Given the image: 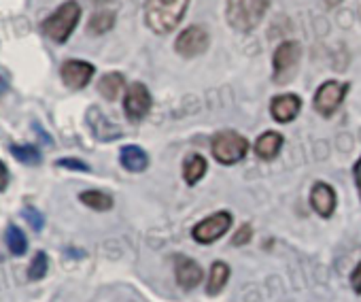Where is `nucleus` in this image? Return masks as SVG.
Returning <instances> with one entry per match:
<instances>
[{
  "instance_id": "8",
  "label": "nucleus",
  "mask_w": 361,
  "mask_h": 302,
  "mask_svg": "<svg viewBox=\"0 0 361 302\" xmlns=\"http://www.w3.org/2000/svg\"><path fill=\"white\" fill-rule=\"evenodd\" d=\"M348 92V85L346 83H340L336 79L331 81H325L317 94H314V111L321 113L323 117H329L338 111V107L342 104L344 96Z\"/></svg>"
},
{
  "instance_id": "6",
  "label": "nucleus",
  "mask_w": 361,
  "mask_h": 302,
  "mask_svg": "<svg viewBox=\"0 0 361 302\" xmlns=\"http://www.w3.org/2000/svg\"><path fill=\"white\" fill-rule=\"evenodd\" d=\"M232 226V213L228 211H217L213 215H209L207 219L198 222L192 230V236L196 243L202 245H211L215 241H219Z\"/></svg>"
},
{
  "instance_id": "29",
  "label": "nucleus",
  "mask_w": 361,
  "mask_h": 302,
  "mask_svg": "<svg viewBox=\"0 0 361 302\" xmlns=\"http://www.w3.org/2000/svg\"><path fill=\"white\" fill-rule=\"evenodd\" d=\"M353 177H355L357 194H359V200H361V156H359V160H357L355 167H353Z\"/></svg>"
},
{
  "instance_id": "1",
  "label": "nucleus",
  "mask_w": 361,
  "mask_h": 302,
  "mask_svg": "<svg viewBox=\"0 0 361 302\" xmlns=\"http://www.w3.org/2000/svg\"><path fill=\"white\" fill-rule=\"evenodd\" d=\"M190 0H147L145 22L155 35L172 32L185 18Z\"/></svg>"
},
{
  "instance_id": "16",
  "label": "nucleus",
  "mask_w": 361,
  "mask_h": 302,
  "mask_svg": "<svg viewBox=\"0 0 361 302\" xmlns=\"http://www.w3.org/2000/svg\"><path fill=\"white\" fill-rule=\"evenodd\" d=\"M207 171H209V162L200 154H192L183 162V179L188 181V186H196L207 175Z\"/></svg>"
},
{
  "instance_id": "5",
  "label": "nucleus",
  "mask_w": 361,
  "mask_h": 302,
  "mask_svg": "<svg viewBox=\"0 0 361 302\" xmlns=\"http://www.w3.org/2000/svg\"><path fill=\"white\" fill-rule=\"evenodd\" d=\"M302 58V45L298 41H283L272 56V77L274 83H289L295 75Z\"/></svg>"
},
{
  "instance_id": "14",
  "label": "nucleus",
  "mask_w": 361,
  "mask_h": 302,
  "mask_svg": "<svg viewBox=\"0 0 361 302\" xmlns=\"http://www.w3.org/2000/svg\"><path fill=\"white\" fill-rule=\"evenodd\" d=\"M119 162L130 173H142L149 167V156H147V151L138 145H126L119 151Z\"/></svg>"
},
{
  "instance_id": "7",
  "label": "nucleus",
  "mask_w": 361,
  "mask_h": 302,
  "mask_svg": "<svg viewBox=\"0 0 361 302\" xmlns=\"http://www.w3.org/2000/svg\"><path fill=\"white\" fill-rule=\"evenodd\" d=\"M209 43H211V37H209L207 28L194 24V26L185 28L176 37L174 49H176L178 56H183V58H196V56H202L209 49Z\"/></svg>"
},
{
  "instance_id": "3",
  "label": "nucleus",
  "mask_w": 361,
  "mask_h": 302,
  "mask_svg": "<svg viewBox=\"0 0 361 302\" xmlns=\"http://www.w3.org/2000/svg\"><path fill=\"white\" fill-rule=\"evenodd\" d=\"M81 20V7L77 0H66L64 5H60L45 22H43V32L56 41V43H66L71 35L75 32L77 24Z\"/></svg>"
},
{
  "instance_id": "17",
  "label": "nucleus",
  "mask_w": 361,
  "mask_h": 302,
  "mask_svg": "<svg viewBox=\"0 0 361 302\" xmlns=\"http://www.w3.org/2000/svg\"><path fill=\"white\" fill-rule=\"evenodd\" d=\"M230 279V266L221 260L213 262L211 266V274H209V283H207V294L209 296H217L224 291L226 283Z\"/></svg>"
},
{
  "instance_id": "20",
  "label": "nucleus",
  "mask_w": 361,
  "mask_h": 302,
  "mask_svg": "<svg viewBox=\"0 0 361 302\" xmlns=\"http://www.w3.org/2000/svg\"><path fill=\"white\" fill-rule=\"evenodd\" d=\"M113 26H115V11H96L87 24V30L92 35H104L113 30Z\"/></svg>"
},
{
  "instance_id": "26",
  "label": "nucleus",
  "mask_w": 361,
  "mask_h": 302,
  "mask_svg": "<svg viewBox=\"0 0 361 302\" xmlns=\"http://www.w3.org/2000/svg\"><path fill=\"white\" fill-rule=\"evenodd\" d=\"M56 164H58V167H62V169H71V171H83V173H90V167H87L85 162H81V160H75V158H62V160H58Z\"/></svg>"
},
{
  "instance_id": "19",
  "label": "nucleus",
  "mask_w": 361,
  "mask_h": 302,
  "mask_svg": "<svg viewBox=\"0 0 361 302\" xmlns=\"http://www.w3.org/2000/svg\"><path fill=\"white\" fill-rule=\"evenodd\" d=\"M79 200H81L85 207L94 209V211H109V209L113 207V198H111L109 194L100 192V190L81 192V194H79Z\"/></svg>"
},
{
  "instance_id": "18",
  "label": "nucleus",
  "mask_w": 361,
  "mask_h": 302,
  "mask_svg": "<svg viewBox=\"0 0 361 302\" xmlns=\"http://www.w3.org/2000/svg\"><path fill=\"white\" fill-rule=\"evenodd\" d=\"M126 85V79L121 73H106L100 81H98V92L106 98V100H117L121 90Z\"/></svg>"
},
{
  "instance_id": "27",
  "label": "nucleus",
  "mask_w": 361,
  "mask_h": 302,
  "mask_svg": "<svg viewBox=\"0 0 361 302\" xmlns=\"http://www.w3.org/2000/svg\"><path fill=\"white\" fill-rule=\"evenodd\" d=\"M350 285H353V291L355 294H361V262L355 266V270L350 274Z\"/></svg>"
},
{
  "instance_id": "12",
  "label": "nucleus",
  "mask_w": 361,
  "mask_h": 302,
  "mask_svg": "<svg viewBox=\"0 0 361 302\" xmlns=\"http://www.w3.org/2000/svg\"><path fill=\"white\" fill-rule=\"evenodd\" d=\"M300 109H302V100L298 94H281V96H274L270 102V115L279 123L293 121L298 117Z\"/></svg>"
},
{
  "instance_id": "23",
  "label": "nucleus",
  "mask_w": 361,
  "mask_h": 302,
  "mask_svg": "<svg viewBox=\"0 0 361 302\" xmlns=\"http://www.w3.org/2000/svg\"><path fill=\"white\" fill-rule=\"evenodd\" d=\"M47 268H49L47 253H45V251H39V253L32 258L30 266H28V279H30V281H39V279H43V277L47 274Z\"/></svg>"
},
{
  "instance_id": "30",
  "label": "nucleus",
  "mask_w": 361,
  "mask_h": 302,
  "mask_svg": "<svg viewBox=\"0 0 361 302\" xmlns=\"http://www.w3.org/2000/svg\"><path fill=\"white\" fill-rule=\"evenodd\" d=\"M323 3L327 5V7H336V5H340L342 0H323Z\"/></svg>"
},
{
  "instance_id": "11",
  "label": "nucleus",
  "mask_w": 361,
  "mask_h": 302,
  "mask_svg": "<svg viewBox=\"0 0 361 302\" xmlns=\"http://www.w3.org/2000/svg\"><path fill=\"white\" fill-rule=\"evenodd\" d=\"M174 274H176V283L183 289H194L204 279L200 264L192 258H185V255L174 258Z\"/></svg>"
},
{
  "instance_id": "2",
  "label": "nucleus",
  "mask_w": 361,
  "mask_h": 302,
  "mask_svg": "<svg viewBox=\"0 0 361 302\" xmlns=\"http://www.w3.org/2000/svg\"><path fill=\"white\" fill-rule=\"evenodd\" d=\"M270 0H228L226 18L238 32H253L266 18Z\"/></svg>"
},
{
  "instance_id": "21",
  "label": "nucleus",
  "mask_w": 361,
  "mask_h": 302,
  "mask_svg": "<svg viewBox=\"0 0 361 302\" xmlns=\"http://www.w3.org/2000/svg\"><path fill=\"white\" fill-rule=\"evenodd\" d=\"M11 154L22 164H28V167L41 164V151L32 145H11Z\"/></svg>"
},
{
  "instance_id": "9",
  "label": "nucleus",
  "mask_w": 361,
  "mask_h": 302,
  "mask_svg": "<svg viewBox=\"0 0 361 302\" xmlns=\"http://www.w3.org/2000/svg\"><path fill=\"white\" fill-rule=\"evenodd\" d=\"M153 107V98L147 90L145 83H132L126 90V98H123V111L128 115V119L132 121H140Z\"/></svg>"
},
{
  "instance_id": "31",
  "label": "nucleus",
  "mask_w": 361,
  "mask_h": 302,
  "mask_svg": "<svg viewBox=\"0 0 361 302\" xmlns=\"http://www.w3.org/2000/svg\"><path fill=\"white\" fill-rule=\"evenodd\" d=\"M3 92H7V81L0 77V94H3Z\"/></svg>"
},
{
  "instance_id": "10",
  "label": "nucleus",
  "mask_w": 361,
  "mask_h": 302,
  "mask_svg": "<svg viewBox=\"0 0 361 302\" xmlns=\"http://www.w3.org/2000/svg\"><path fill=\"white\" fill-rule=\"evenodd\" d=\"M94 73H96L94 64L85 60H66L60 68V77L64 85L71 90H83L92 81Z\"/></svg>"
},
{
  "instance_id": "13",
  "label": "nucleus",
  "mask_w": 361,
  "mask_h": 302,
  "mask_svg": "<svg viewBox=\"0 0 361 302\" xmlns=\"http://www.w3.org/2000/svg\"><path fill=\"white\" fill-rule=\"evenodd\" d=\"M310 205H312L317 215L331 217L334 211H336V192H334V188L323 183V181H317L312 186V190H310Z\"/></svg>"
},
{
  "instance_id": "22",
  "label": "nucleus",
  "mask_w": 361,
  "mask_h": 302,
  "mask_svg": "<svg viewBox=\"0 0 361 302\" xmlns=\"http://www.w3.org/2000/svg\"><path fill=\"white\" fill-rule=\"evenodd\" d=\"M7 247L13 255H24L28 249V238L22 232V228L18 226H9L7 228Z\"/></svg>"
},
{
  "instance_id": "25",
  "label": "nucleus",
  "mask_w": 361,
  "mask_h": 302,
  "mask_svg": "<svg viewBox=\"0 0 361 302\" xmlns=\"http://www.w3.org/2000/svg\"><path fill=\"white\" fill-rule=\"evenodd\" d=\"M253 238V228L249 226V224H243L240 228H238V232L234 234V238H232V245H247L249 241Z\"/></svg>"
},
{
  "instance_id": "28",
  "label": "nucleus",
  "mask_w": 361,
  "mask_h": 302,
  "mask_svg": "<svg viewBox=\"0 0 361 302\" xmlns=\"http://www.w3.org/2000/svg\"><path fill=\"white\" fill-rule=\"evenodd\" d=\"M9 186V169L5 167V162L0 160V192H5Z\"/></svg>"
},
{
  "instance_id": "4",
  "label": "nucleus",
  "mask_w": 361,
  "mask_h": 302,
  "mask_svg": "<svg viewBox=\"0 0 361 302\" xmlns=\"http://www.w3.org/2000/svg\"><path fill=\"white\" fill-rule=\"evenodd\" d=\"M211 149H213V156L217 162L232 167L236 162H240L247 151H249V143L245 136H240L234 130H221L213 136L211 140Z\"/></svg>"
},
{
  "instance_id": "15",
  "label": "nucleus",
  "mask_w": 361,
  "mask_h": 302,
  "mask_svg": "<svg viewBox=\"0 0 361 302\" xmlns=\"http://www.w3.org/2000/svg\"><path fill=\"white\" fill-rule=\"evenodd\" d=\"M281 147H283V134H279L274 130H268L255 140V154H257V158L270 162V160H274L279 156Z\"/></svg>"
},
{
  "instance_id": "24",
  "label": "nucleus",
  "mask_w": 361,
  "mask_h": 302,
  "mask_svg": "<svg viewBox=\"0 0 361 302\" xmlns=\"http://www.w3.org/2000/svg\"><path fill=\"white\" fill-rule=\"evenodd\" d=\"M24 215H26V219L30 222V226H32L35 230H41V228L45 226V217H43V213H41V211H37L35 207H26V209H24Z\"/></svg>"
}]
</instances>
